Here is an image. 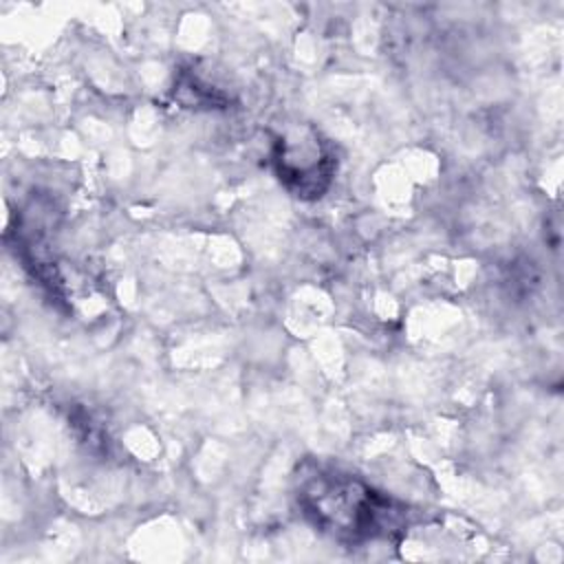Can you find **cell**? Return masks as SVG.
<instances>
[{
  "instance_id": "6da1fadb",
  "label": "cell",
  "mask_w": 564,
  "mask_h": 564,
  "mask_svg": "<svg viewBox=\"0 0 564 564\" xmlns=\"http://www.w3.org/2000/svg\"><path fill=\"white\" fill-rule=\"evenodd\" d=\"M297 505L304 516L339 542L388 540L405 527V505L375 489L364 478L315 465L297 478Z\"/></svg>"
},
{
  "instance_id": "7a4b0ae2",
  "label": "cell",
  "mask_w": 564,
  "mask_h": 564,
  "mask_svg": "<svg viewBox=\"0 0 564 564\" xmlns=\"http://www.w3.org/2000/svg\"><path fill=\"white\" fill-rule=\"evenodd\" d=\"M273 163L284 187L300 198L322 196L335 170L328 145L308 126H300L278 139Z\"/></svg>"
}]
</instances>
